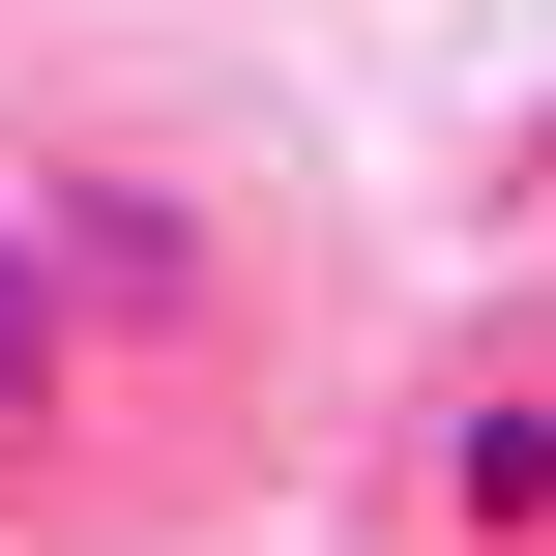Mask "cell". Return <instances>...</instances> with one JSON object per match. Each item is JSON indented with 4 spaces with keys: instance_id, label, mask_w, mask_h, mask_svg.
<instances>
[{
    "instance_id": "1",
    "label": "cell",
    "mask_w": 556,
    "mask_h": 556,
    "mask_svg": "<svg viewBox=\"0 0 556 556\" xmlns=\"http://www.w3.org/2000/svg\"><path fill=\"white\" fill-rule=\"evenodd\" d=\"M410 498H440L469 556H556V352H498V381L440 410V469H410Z\"/></svg>"
},
{
    "instance_id": "2",
    "label": "cell",
    "mask_w": 556,
    "mask_h": 556,
    "mask_svg": "<svg viewBox=\"0 0 556 556\" xmlns=\"http://www.w3.org/2000/svg\"><path fill=\"white\" fill-rule=\"evenodd\" d=\"M29 410H59V235L0 205V440H29Z\"/></svg>"
}]
</instances>
